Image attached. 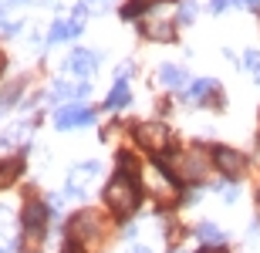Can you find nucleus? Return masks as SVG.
Instances as JSON below:
<instances>
[{
    "label": "nucleus",
    "mask_w": 260,
    "mask_h": 253,
    "mask_svg": "<svg viewBox=\"0 0 260 253\" xmlns=\"http://www.w3.org/2000/svg\"><path fill=\"white\" fill-rule=\"evenodd\" d=\"M105 203L112 206V213L115 216H128L135 213V206H139V189H135L132 175H122L118 172L105 189Z\"/></svg>",
    "instance_id": "obj_1"
},
{
    "label": "nucleus",
    "mask_w": 260,
    "mask_h": 253,
    "mask_svg": "<svg viewBox=\"0 0 260 253\" xmlns=\"http://www.w3.org/2000/svg\"><path fill=\"white\" fill-rule=\"evenodd\" d=\"M135 135H139V142H142L145 149H152V152L169 146V128H166L162 122H142V125L135 128Z\"/></svg>",
    "instance_id": "obj_2"
},
{
    "label": "nucleus",
    "mask_w": 260,
    "mask_h": 253,
    "mask_svg": "<svg viewBox=\"0 0 260 253\" xmlns=\"http://www.w3.org/2000/svg\"><path fill=\"white\" fill-rule=\"evenodd\" d=\"M44 220H48L44 203H27V209H24V230H27L30 243H41L44 240Z\"/></svg>",
    "instance_id": "obj_3"
},
{
    "label": "nucleus",
    "mask_w": 260,
    "mask_h": 253,
    "mask_svg": "<svg viewBox=\"0 0 260 253\" xmlns=\"http://www.w3.org/2000/svg\"><path fill=\"white\" fill-rule=\"evenodd\" d=\"M91 236H98V216L95 213H78L68 223V240L71 243H81V240H91Z\"/></svg>",
    "instance_id": "obj_4"
},
{
    "label": "nucleus",
    "mask_w": 260,
    "mask_h": 253,
    "mask_svg": "<svg viewBox=\"0 0 260 253\" xmlns=\"http://www.w3.org/2000/svg\"><path fill=\"white\" fill-rule=\"evenodd\" d=\"M95 175H98V162L75 166V169H71V175H68V193H71V196H85L88 186L95 183Z\"/></svg>",
    "instance_id": "obj_5"
},
{
    "label": "nucleus",
    "mask_w": 260,
    "mask_h": 253,
    "mask_svg": "<svg viewBox=\"0 0 260 253\" xmlns=\"http://www.w3.org/2000/svg\"><path fill=\"white\" fill-rule=\"evenodd\" d=\"M216 166L223 169V175H243V169H247V156L243 152H237V149H216Z\"/></svg>",
    "instance_id": "obj_6"
},
{
    "label": "nucleus",
    "mask_w": 260,
    "mask_h": 253,
    "mask_svg": "<svg viewBox=\"0 0 260 253\" xmlns=\"http://www.w3.org/2000/svg\"><path fill=\"white\" fill-rule=\"evenodd\" d=\"M95 115H91V108H61L58 115H54V125L58 128H81V125H91Z\"/></svg>",
    "instance_id": "obj_7"
},
{
    "label": "nucleus",
    "mask_w": 260,
    "mask_h": 253,
    "mask_svg": "<svg viewBox=\"0 0 260 253\" xmlns=\"http://www.w3.org/2000/svg\"><path fill=\"white\" fill-rule=\"evenodd\" d=\"M176 169H179V179H200L206 172V159L203 152H183L176 159Z\"/></svg>",
    "instance_id": "obj_8"
},
{
    "label": "nucleus",
    "mask_w": 260,
    "mask_h": 253,
    "mask_svg": "<svg viewBox=\"0 0 260 253\" xmlns=\"http://www.w3.org/2000/svg\"><path fill=\"white\" fill-rule=\"evenodd\" d=\"M68 68L85 78V75H91V71L98 68V54H95V51H75V54L68 58Z\"/></svg>",
    "instance_id": "obj_9"
},
{
    "label": "nucleus",
    "mask_w": 260,
    "mask_h": 253,
    "mask_svg": "<svg viewBox=\"0 0 260 253\" xmlns=\"http://www.w3.org/2000/svg\"><path fill=\"white\" fill-rule=\"evenodd\" d=\"M78 34H81V20H58V24L51 27L48 41H51V44H61V41L78 38Z\"/></svg>",
    "instance_id": "obj_10"
},
{
    "label": "nucleus",
    "mask_w": 260,
    "mask_h": 253,
    "mask_svg": "<svg viewBox=\"0 0 260 253\" xmlns=\"http://www.w3.org/2000/svg\"><path fill=\"white\" fill-rule=\"evenodd\" d=\"M142 30H145L149 41H173V34H176V27L169 24V20H145Z\"/></svg>",
    "instance_id": "obj_11"
},
{
    "label": "nucleus",
    "mask_w": 260,
    "mask_h": 253,
    "mask_svg": "<svg viewBox=\"0 0 260 253\" xmlns=\"http://www.w3.org/2000/svg\"><path fill=\"white\" fill-rule=\"evenodd\" d=\"M216 91H220V88H216V81L203 78V81H196V85L189 88V101H193V105H203V101H210Z\"/></svg>",
    "instance_id": "obj_12"
},
{
    "label": "nucleus",
    "mask_w": 260,
    "mask_h": 253,
    "mask_svg": "<svg viewBox=\"0 0 260 253\" xmlns=\"http://www.w3.org/2000/svg\"><path fill=\"white\" fill-rule=\"evenodd\" d=\"M159 81H162L166 88H183V85H186V71L179 68V64H162V71H159Z\"/></svg>",
    "instance_id": "obj_13"
},
{
    "label": "nucleus",
    "mask_w": 260,
    "mask_h": 253,
    "mask_svg": "<svg viewBox=\"0 0 260 253\" xmlns=\"http://www.w3.org/2000/svg\"><path fill=\"white\" fill-rule=\"evenodd\" d=\"M196 236H200L203 243H210V246H223L226 243V233H223L220 226H213V223H203L200 230H196Z\"/></svg>",
    "instance_id": "obj_14"
},
{
    "label": "nucleus",
    "mask_w": 260,
    "mask_h": 253,
    "mask_svg": "<svg viewBox=\"0 0 260 253\" xmlns=\"http://www.w3.org/2000/svg\"><path fill=\"white\" fill-rule=\"evenodd\" d=\"M128 98H132V95H128V85H125V81H118V85L112 88V95H108V108H125Z\"/></svg>",
    "instance_id": "obj_15"
},
{
    "label": "nucleus",
    "mask_w": 260,
    "mask_h": 253,
    "mask_svg": "<svg viewBox=\"0 0 260 253\" xmlns=\"http://www.w3.org/2000/svg\"><path fill=\"white\" fill-rule=\"evenodd\" d=\"M75 95H88V88L81 85V88H71V85H64V81H58V85H51V98L58 101V98H75Z\"/></svg>",
    "instance_id": "obj_16"
},
{
    "label": "nucleus",
    "mask_w": 260,
    "mask_h": 253,
    "mask_svg": "<svg viewBox=\"0 0 260 253\" xmlns=\"http://www.w3.org/2000/svg\"><path fill=\"white\" fill-rule=\"evenodd\" d=\"M155 4H162V0H132L125 10H122V17H139V10H149Z\"/></svg>",
    "instance_id": "obj_17"
},
{
    "label": "nucleus",
    "mask_w": 260,
    "mask_h": 253,
    "mask_svg": "<svg viewBox=\"0 0 260 253\" xmlns=\"http://www.w3.org/2000/svg\"><path fill=\"white\" fill-rule=\"evenodd\" d=\"M243 64H247V71H250L253 78H260V54L257 51H247L243 54Z\"/></svg>",
    "instance_id": "obj_18"
},
{
    "label": "nucleus",
    "mask_w": 260,
    "mask_h": 253,
    "mask_svg": "<svg viewBox=\"0 0 260 253\" xmlns=\"http://www.w3.org/2000/svg\"><path fill=\"white\" fill-rule=\"evenodd\" d=\"M237 4H240V0H213L210 7L216 10V14H220V10H226V7H237Z\"/></svg>",
    "instance_id": "obj_19"
},
{
    "label": "nucleus",
    "mask_w": 260,
    "mask_h": 253,
    "mask_svg": "<svg viewBox=\"0 0 260 253\" xmlns=\"http://www.w3.org/2000/svg\"><path fill=\"white\" fill-rule=\"evenodd\" d=\"M193 14H196L193 4H183V14H179V17H183V20H193Z\"/></svg>",
    "instance_id": "obj_20"
},
{
    "label": "nucleus",
    "mask_w": 260,
    "mask_h": 253,
    "mask_svg": "<svg viewBox=\"0 0 260 253\" xmlns=\"http://www.w3.org/2000/svg\"><path fill=\"white\" fill-rule=\"evenodd\" d=\"M81 4H85V7H88V10H91V7H105L108 0H81Z\"/></svg>",
    "instance_id": "obj_21"
},
{
    "label": "nucleus",
    "mask_w": 260,
    "mask_h": 253,
    "mask_svg": "<svg viewBox=\"0 0 260 253\" xmlns=\"http://www.w3.org/2000/svg\"><path fill=\"white\" fill-rule=\"evenodd\" d=\"M247 7H250V10H260V0H247Z\"/></svg>",
    "instance_id": "obj_22"
},
{
    "label": "nucleus",
    "mask_w": 260,
    "mask_h": 253,
    "mask_svg": "<svg viewBox=\"0 0 260 253\" xmlns=\"http://www.w3.org/2000/svg\"><path fill=\"white\" fill-rule=\"evenodd\" d=\"M132 253H149V250H145V246H135V250Z\"/></svg>",
    "instance_id": "obj_23"
},
{
    "label": "nucleus",
    "mask_w": 260,
    "mask_h": 253,
    "mask_svg": "<svg viewBox=\"0 0 260 253\" xmlns=\"http://www.w3.org/2000/svg\"><path fill=\"white\" fill-rule=\"evenodd\" d=\"M200 253H223V250H200Z\"/></svg>",
    "instance_id": "obj_24"
},
{
    "label": "nucleus",
    "mask_w": 260,
    "mask_h": 253,
    "mask_svg": "<svg viewBox=\"0 0 260 253\" xmlns=\"http://www.w3.org/2000/svg\"><path fill=\"white\" fill-rule=\"evenodd\" d=\"M0 71H4V54H0Z\"/></svg>",
    "instance_id": "obj_25"
},
{
    "label": "nucleus",
    "mask_w": 260,
    "mask_h": 253,
    "mask_svg": "<svg viewBox=\"0 0 260 253\" xmlns=\"http://www.w3.org/2000/svg\"><path fill=\"white\" fill-rule=\"evenodd\" d=\"M0 253H4V250H0Z\"/></svg>",
    "instance_id": "obj_26"
}]
</instances>
